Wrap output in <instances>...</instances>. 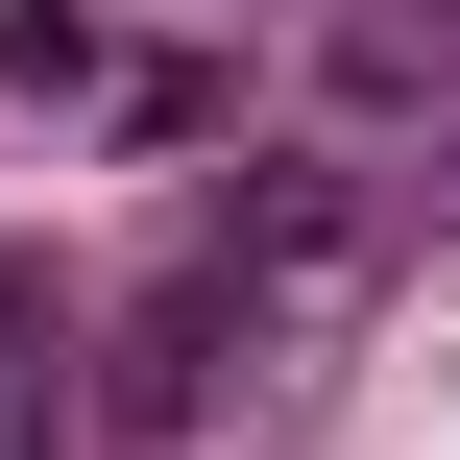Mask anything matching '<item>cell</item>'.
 Returning <instances> with one entry per match:
<instances>
[{"label": "cell", "instance_id": "cell-1", "mask_svg": "<svg viewBox=\"0 0 460 460\" xmlns=\"http://www.w3.org/2000/svg\"><path fill=\"white\" fill-rule=\"evenodd\" d=\"M243 364H291V340H267V315H243V267L194 243V267H170V291L121 315V364H97V412H121V437H218V412H243Z\"/></svg>", "mask_w": 460, "mask_h": 460}, {"label": "cell", "instance_id": "cell-2", "mask_svg": "<svg viewBox=\"0 0 460 460\" xmlns=\"http://www.w3.org/2000/svg\"><path fill=\"white\" fill-rule=\"evenodd\" d=\"M0 388H73V291H49V243H0Z\"/></svg>", "mask_w": 460, "mask_h": 460}, {"label": "cell", "instance_id": "cell-3", "mask_svg": "<svg viewBox=\"0 0 460 460\" xmlns=\"http://www.w3.org/2000/svg\"><path fill=\"white\" fill-rule=\"evenodd\" d=\"M0 73L24 97H97V0H0Z\"/></svg>", "mask_w": 460, "mask_h": 460}, {"label": "cell", "instance_id": "cell-4", "mask_svg": "<svg viewBox=\"0 0 460 460\" xmlns=\"http://www.w3.org/2000/svg\"><path fill=\"white\" fill-rule=\"evenodd\" d=\"M0 460H73V388H0Z\"/></svg>", "mask_w": 460, "mask_h": 460}]
</instances>
